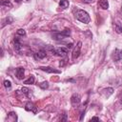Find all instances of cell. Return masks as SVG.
Segmentation results:
<instances>
[{"instance_id": "obj_5", "label": "cell", "mask_w": 122, "mask_h": 122, "mask_svg": "<svg viewBox=\"0 0 122 122\" xmlns=\"http://www.w3.org/2000/svg\"><path fill=\"white\" fill-rule=\"evenodd\" d=\"M80 101H81V98H80V95L78 93H73L71 97V103L73 107H77L79 104H80Z\"/></svg>"}, {"instance_id": "obj_29", "label": "cell", "mask_w": 122, "mask_h": 122, "mask_svg": "<svg viewBox=\"0 0 122 122\" xmlns=\"http://www.w3.org/2000/svg\"><path fill=\"white\" fill-rule=\"evenodd\" d=\"M121 12H122V6H121Z\"/></svg>"}, {"instance_id": "obj_23", "label": "cell", "mask_w": 122, "mask_h": 122, "mask_svg": "<svg viewBox=\"0 0 122 122\" xmlns=\"http://www.w3.org/2000/svg\"><path fill=\"white\" fill-rule=\"evenodd\" d=\"M4 86L8 89V88H10L11 87V83H10V80H5L4 81Z\"/></svg>"}, {"instance_id": "obj_8", "label": "cell", "mask_w": 122, "mask_h": 122, "mask_svg": "<svg viewBox=\"0 0 122 122\" xmlns=\"http://www.w3.org/2000/svg\"><path fill=\"white\" fill-rule=\"evenodd\" d=\"M47 56V51L44 50H40L38 51L36 53H34V58L36 60H40V59H44Z\"/></svg>"}, {"instance_id": "obj_3", "label": "cell", "mask_w": 122, "mask_h": 122, "mask_svg": "<svg viewBox=\"0 0 122 122\" xmlns=\"http://www.w3.org/2000/svg\"><path fill=\"white\" fill-rule=\"evenodd\" d=\"M53 54H55V55H58V56H61V57H65V56H67V54H68V52H69V49L68 48H63V47H61V48H53L51 51Z\"/></svg>"}, {"instance_id": "obj_2", "label": "cell", "mask_w": 122, "mask_h": 122, "mask_svg": "<svg viewBox=\"0 0 122 122\" xmlns=\"http://www.w3.org/2000/svg\"><path fill=\"white\" fill-rule=\"evenodd\" d=\"M71 34V30L70 29H66L64 30H62L61 32H58V33H55L52 35V38L54 40H57V41H60V40H64L66 39L68 36H70Z\"/></svg>"}, {"instance_id": "obj_22", "label": "cell", "mask_w": 122, "mask_h": 122, "mask_svg": "<svg viewBox=\"0 0 122 122\" xmlns=\"http://www.w3.org/2000/svg\"><path fill=\"white\" fill-rule=\"evenodd\" d=\"M114 28H115V31L117 33H121L122 32V26H120L119 24H115Z\"/></svg>"}, {"instance_id": "obj_26", "label": "cell", "mask_w": 122, "mask_h": 122, "mask_svg": "<svg viewBox=\"0 0 122 122\" xmlns=\"http://www.w3.org/2000/svg\"><path fill=\"white\" fill-rule=\"evenodd\" d=\"M71 47H72V43H70V44L67 45V48H68V49H71Z\"/></svg>"}, {"instance_id": "obj_10", "label": "cell", "mask_w": 122, "mask_h": 122, "mask_svg": "<svg viewBox=\"0 0 122 122\" xmlns=\"http://www.w3.org/2000/svg\"><path fill=\"white\" fill-rule=\"evenodd\" d=\"M15 73H16V77H17L18 79H23V78H24V73H25L24 68H22V67L17 68L16 71H15Z\"/></svg>"}, {"instance_id": "obj_15", "label": "cell", "mask_w": 122, "mask_h": 122, "mask_svg": "<svg viewBox=\"0 0 122 122\" xmlns=\"http://www.w3.org/2000/svg\"><path fill=\"white\" fill-rule=\"evenodd\" d=\"M69 5H70V3H69L68 0H60V2H59V6H60V8H62L63 10L67 9V8L69 7Z\"/></svg>"}, {"instance_id": "obj_27", "label": "cell", "mask_w": 122, "mask_h": 122, "mask_svg": "<svg viewBox=\"0 0 122 122\" xmlns=\"http://www.w3.org/2000/svg\"><path fill=\"white\" fill-rule=\"evenodd\" d=\"M14 1H15V2H16V3H20V2H21V1H22V0H14Z\"/></svg>"}, {"instance_id": "obj_11", "label": "cell", "mask_w": 122, "mask_h": 122, "mask_svg": "<svg viewBox=\"0 0 122 122\" xmlns=\"http://www.w3.org/2000/svg\"><path fill=\"white\" fill-rule=\"evenodd\" d=\"M112 92H113V89L112 88H107V89L102 90V92H101V93L105 97H109L111 94H112Z\"/></svg>"}, {"instance_id": "obj_18", "label": "cell", "mask_w": 122, "mask_h": 122, "mask_svg": "<svg viewBox=\"0 0 122 122\" xmlns=\"http://www.w3.org/2000/svg\"><path fill=\"white\" fill-rule=\"evenodd\" d=\"M1 6H5V7L11 8V7H12V4H11L9 0H2V1H1Z\"/></svg>"}, {"instance_id": "obj_17", "label": "cell", "mask_w": 122, "mask_h": 122, "mask_svg": "<svg viewBox=\"0 0 122 122\" xmlns=\"http://www.w3.org/2000/svg\"><path fill=\"white\" fill-rule=\"evenodd\" d=\"M21 92H22V93L23 94H25L27 97H30V90L28 89V88H26V87H22V89H21Z\"/></svg>"}, {"instance_id": "obj_28", "label": "cell", "mask_w": 122, "mask_h": 122, "mask_svg": "<svg viewBox=\"0 0 122 122\" xmlns=\"http://www.w3.org/2000/svg\"><path fill=\"white\" fill-rule=\"evenodd\" d=\"M120 103H121V104H122V98H121V99H120Z\"/></svg>"}, {"instance_id": "obj_1", "label": "cell", "mask_w": 122, "mask_h": 122, "mask_svg": "<svg viewBox=\"0 0 122 122\" xmlns=\"http://www.w3.org/2000/svg\"><path fill=\"white\" fill-rule=\"evenodd\" d=\"M75 17L78 21H80L84 24H88L91 21V17L89 15V13L87 11H85L84 10H77L76 13H75Z\"/></svg>"}, {"instance_id": "obj_14", "label": "cell", "mask_w": 122, "mask_h": 122, "mask_svg": "<svg viewBox=\"0 0 122 122\" xmlns=\"http://www.w3.org/2000/svg\"><path fill=\"white\" fill-rule=\"evenodd\" d=\"M8 120H10V121H17V115H16V113L14 112H9V114H8Z\"/></svg>"}, {"instance_id": "obj_21", "label": "cell", "mask_w": 122, "mask_h": 122, "mask_svg": "<svg viewBox=\"0 0 122 122\" xmlns=\"http://www.w3.org/2000/svg\"><path fill=\"white\" fill-rule=\"evenodd\" d=\"M16 35H18V36H25L26 35V31H25V30H23V29H19V30H17V31H16Z\"/></svg>"}, {"instance_id": "obj_12", "label": "cell", "mask_w": 122, "mask_h": 122, "mask_svg": "<svg viewBox=\"0 0 122 122\" xmlns=\"http://www.w3.org/2000/svg\"><path fill=\"white\" fill-rule=\"evenodd\" d=\"M21 47H22V45H21V43H20V40H19L18 36L16 35V36L14 37V49H15L16 51H20Z\"/></svg>"}, {"instance_id": "obj_30", "label": "cell", "mask_w": 122, "mask_h": 122, "mask_svg": "<svg viewBox=\"0 0 122 122\" xmlns=\"http://www.w3.org/2000/svg\"><path fill=\"white\" fill-rule=\"evenodd\" d=\"M27 1H29V0H27Z\"/></svg>"}, {"instance_id": "obj_25", "label": "cell", "mask_w": 122, "mask_h": 122, "mask_svg": "<svg viewBox=\"0 0 122 122\" xmlns=\"http://www.w3.org/2000/svg\"><path fill=\"white\" fill-rule=\"evenodd\" d=\"M91 120H95V121H99V118L98 117H96V116H93V117H92V119Z\"/></svg>"}, {"instance_id": "obj_7", "label": "cell", "mask_w": 122, "mask_h": 122, "mask_svg": "<svg viewBox=\"0 0 122 122\" xmlns=\"http://www.w3.org/2000/svg\"><path fill=\"white\" fill-rule=\"evenodd\" d=\"M39 70H41V71H46V72H48V73H60L61 71H59V70H55V69H53V68H51V67H39L38 68Z\"/></svg>"}, {"instance_id": "obj_9", "label": "cell", "mask_w": 122, "mask_h": 122, "mask_svg": "<svg viewBox=\"0 0 122 122\" xmlns=\"http://www.w3.org/2000/svg\"><path fill=\"white\" fill-rule=\"evenodd\" d=\"M25 110L28 111V112H34V113L36 112V107H35L34 104L31 103V102H28V103L26 104Z\"/></svg>"}, {"instance_id": "obj_19", "label": "cell", "mask_w": 122, "mask_h": 122, "mask_svg": "<svg viewBox=\"0 0 122 122\" xmlns=\"http://www.w3.org/2000/svg\"><path fill=\"white\" fill-rule=\"evenodd\" d=\"M13 22V18L12 17H10V16H8L5 20H4V24L2 25V27H4V25L5 24H11Z\"/></svg>"}, {"instance_id": "obj_16", "label": "cell", "mask_w": 122, "mask_h": 122, "mask_svg": "<svg viewBox=\"0 0 122 122\" xmlns=\"http://www.w3.org/2000/svg\"><path fill=\"white\" fill-rule=\"evenodd\" d=\"M33 83H34V76L31 75V74L29 76L28 79H26V80L24 81V84H28V85H30V84H33Z\"/></svg>"}, {"instance_id": "obj_24", "label": "cell", "mask_w": 122, "mask_h": 122, "mask_svg": "<svg viewBox=\"0 0 122 122\" xmlns=\"http://www.w3.org/2000/svg\"><path fill=\"white\" fill-rule=\"evenodd\" d=\"M83 2H84V3H86V4H90V3L93 2V0H83Z\"/></svg>"}, {"instance_id": "obj_20", "label": "cell", "mask_w": 122, "mask_h": 122, "mask_svg": "<svg viewBox=\"0 0 122 122\" xmlns=\"http://www.w3.org/2000/svg\"><path fill=\"white\" fill-rule=\"evenodd\" d=\"M39 87H40L42 90H46V89H48V88H49V83H48L47 81L41 82V83L39 84Z\"/></svg>"}, {"instance_id": "obj_13", "label": "cell", "mask_w": 122, "mask_h": 122, "mask_svg": "<svg viewBox=\"0 0 122 122\" xmlns=\"http://www.w3.org/2000/svg\"><path fill=\"white\" fill-rule=\"evenodd\" d=\"M98 5L100 6L101 9L103 10H108L109 9V3H108V0H100Z\"/></svg>"}, {"instance_id": "obj_4", "label": "cell", "mask_w": 122, "mask_h": 122, "mask_svg": "<svg viewBox=\"0 0 122 122\" xmlns=\"http://www.w3.org/2000/svg\"><path fill=\"white\" fill-rule=\"evenodd\" d=\"M81 47H82V42H78L77 45L74 47L73 51H72V53H71V57L73 60L77 59L80 55V51H81Z\"/></svg>"}, {"instance_id": "obj_6", "label": "cell", "mask_w": 122, "mask_h": 122, "mask_svg": "<svg viewBox=\"0 0 122 122\" xmlns=\"http://www.w3.org/2000/svg\"><path fill=\"white\" fill-rule=\"evenodd\" d=\"M112 58L114 61H119L120 59H122V51H121V50H118V49H115V50L112 51Z\"/></svg>"}]
</instances>
